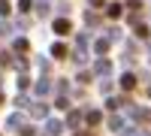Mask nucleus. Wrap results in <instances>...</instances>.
<instances>
[{
	"instance_id": "1a4fd4ad",
	"label": "nucleus",
	"mask_w": 151,
	"mask_h": 136,
	"mask_svg": "<svg viewBox=\"0 0 151 136\" xmlns=\"http://www.w3.org/2000/svg\"><path fill=\"white\" fill-rule=\"evenodd\" d=\"M12 48H15V52H18V55H24V52H27V48H30V42H27V40H24V36H18V40H15V42H12Z\"/></svg>"
},
{
	"instance_id": "423d86ee",
	"label": "nucleus",
	"mask_w": 151,
	"mask_h": 136,
	"mask_svg": "<svg viewBox=\"0 0 151 136\" xmlns=\"http://www.w3.org/2000/svg\"><path fill=\"white\" fill-rule=\"evenodd\" d=\"M70 30H73L70 18H58V21H55V33H70Z\"/></svg>"
},
{
	"instance_id": "9b49d317",
	"label": "nucleus",
	"mask_w": 151,
	"mask_h": 136,
	"mask_svg": "<svg viewBox=\"0 0 151 136\" xmlns=\"http://www.w3.org/2000/svg\"><path fill=\"white\" fill-rule=\"evenodd\" d=\"M109 130H118V133H121V130H124V118H121V115H112V118H109Z\"/></svg>"
},
{
	"instance_id": "ddd939ff",
	"label": "nucleus",
	"mask_w": 151,
	"mask_h": 136,
	"mask_svg": "<svg viewBox=\"0 0 151 136\" xmlns=\"http://www.w3.org/2000/svg\"><path fill=\"white\" fill-rule=\"evenodd\" d=\"M52 55H55V58H67V45H64V42H55V45H52Z\"/></svg>"
},
{
	"instance_id": "4468645a",
	"label": "nucleus",
	"mask_w": 151,
	"mask_h": 136,
	"mask_svg": "<svg viewBox=\"0 0 151 136\" xmlns=\"http://www.w3.org/2000/svg\"><path fill=\"white\" fill-rule=\"evenodd\" d=\"M33 9H36V15H48V3H45V0H36Z\"/></svg>"
},
{
	"instance_id": "a878e982",
	"label": "nucleus",
	"mask_w": 151,
	"mask_h": 136,
	"mask_svg": "<svg viewBox=\"0 0 151 136\" xmlns=\"http://www.w3.org/2000/svg\"><path fill=\"white\" fill-rule=\"evenodd\" d=\"M121 133H124V136H139V133H136L133 127H130V130H121Z\"/></svg>"
},
{
	"instance_id": "7ed1b4c3",
	"label": "nucleus",
	"mask_w": 151,
	"mask_h": 136,
	"mask_svg": "<svg viewBox=\"0 0 151 136\" xmlns=\"http://www.w3.org/2000/svg\"><path fill=\"white\" fill-rule=\"evenodd\" d=\"M60 130H64V121H55V118H52V121L45 124V133H48V136H60Z\"/></svg>"
},
{
	"instance_id": "0eeeda50",
	"label": "nucleus",
	"mask_w": 151,
	"mask_h": 136,
	"mask_svg": "<svg viewBox=\"0 0 151 136\" xmlns=\"http://www.w3.org/2000/svg\"><path fill=\"white\" fill-rule=\"evenodd\" d=\"M48 91H52V82H48V79H40V82H36V97H45Z\"/></svg>"
},
{
	"instance_id": "6ab92c4d",
	"label": "nucleus",
	"mask_w": 151,
	"mask_h": 136,
	"mask_svg": "<svg viewBox=\"0 0 151 136\" xmlns=\"http://www.w3.org/2000/svg\"><path fill=\"white\" fill-rule=\"evenodd\" d=\"M106 109H109V112H115V109H121V100H106Z\"/></svg>"
},
{
	"instance_id": "f03ea898",
	"label": "nucleus",
	"mask_w": 151,
	"mask_h": 136,
	"mask_svg": "<svg viewBox=\"0 0 151 136\" xmlns=\"http://www.w3.org/2000/svg\"><path fill=\"white\" fill-rule=\"evenodd\" d=\"M130 115H133V118H139V121H148V124H151V109H142V106H133V109H130Z\"/></svg>"
},
{
	"instance_id": "cd10ccee",
	"label": "nucleus",
	"mask_w": 151,
	"mask_h": 136,
	"mask_svg": "<svg viewBox=\"0 0 151 136\" xmlns=\"http://www.w3.org/2000/svg\"><path fill=\"white\" fill-rule=\"evenodd\" d=\"M148 94H151V88H148Z\"/></svg>"
},
{
	"instance_id": "aec40b11",
	"label": "nucleus",
	"mask_w": 151,
	"mask_h": 136,
	"mask_svg": "<svg viewBox=\"0 0 151 136\" xmlns=\"http://www.w3.org/2000/svg\"><path fill=\"white\" fill-rule=\"evenodd\" d=\"M136 36H148V24H136Z\"/></svg>"
},
{
	"instance_id": "412c9836",
	"label": "nucleus",
	"mask_w": 151,
	"mask_h": 136,
	"mask_svg": "<svg viewBox=\"0 0 151 136\" xmlns=\"http://www.w3.org/2000/svg\"><path fill=\"white\" fill-rule=\"evenodd\" d=\"M100 88H103V94H109V91H112V82H109V76H106L103 82H100Z\"/></svg>"
},
{
	"instance_id": "4be33fe9",
	"label": "nucleus",
	"mask_w": 151,
	"mask_h": 136,
	"mask_svg": "<svg viewBox=\"0 0 151 136\" xmlns=\"http://www.w3.org/2000/svg\"><path fill=\"white\" fill-rule=\"evenodd\" d=\"M85 21H88V24H97L100 18H97V12H88V15H85Z\"/></svg>"
},
{
	"instance_id": "9d476101",
	"label": "nucleus",
	"mask_w": 151,
	"mask_h": 136,
	"mask_svg": "<svg viewBox=\"0 0 151 136\" xmlns=\"http://www.w3.org/2000/svg\"><path fill=\"white\" fill-rule=\"evenodd\" d=\"M106 12H109V18H121V15H124V6H121V3H109Z\"/></svg>"
},
{
	"instance_id": "2eb2a0df",
	"label": "nucleus",
	"mask_w": 151,
	"mask_h": 136,
	"mask_svg": "<svg viewBox=\"0 0 151 136\" xmlns=\"http://www.w3.org/2000/svg\"><path fill=\"white\" fill-rule=\"evenodd\" d=\"M121 85H124V88H133V85H136V79H133V73H124V76H121Z\"/></svg>"
},
{
	"instance_id": "a211bd4d",
	"label": "nucleus",
	"mask_w": 151,
	"mask_h": 136,
	"mask_svg": "<svg viewBox=\"0 0 151 136\" xmlns=\"http://www.w3.org/2000/svg\"><path fill=\"white\" fill-rule=\"evenodd\" d=\"M30 6H33V0H18V9L21 12H30Z\"/></svg>"
},
{
	"instance_id": "f257e3e1",
	"label": "nucleus",
	"mask_w": 151,
	"mask_h": 136,
	"mask_svg": "<svg viewBox=\"0 0 151 136\" xmlns=\"http://www.w3.org/2000/svg\"><path fill=\"white\" fill-rule=\"evenodd\" d=\"M6 127L18 133V130L24 127V115H18V112H15V115H9V118H6Z\"/></svg>"
},
{
	"instance_id": "f3484780",
	"label": "nucleus",
	"mask_w": 151,
	"mask_h": 136,
	"mask_svg": "<svg viewBox=\"0 0 151 136\" xmlns=\"http://www.w3.org/2000/svg\"><path fill=\"white\" fill-rule=\"evenodd\" d=\"M12 64H15V70H21V73L27 70V60H24V58H15V60H12Z\"/></svg>"
},
{
	"instance_id": "20e7f679",
	"label": "nucleus",
	"mask_w": 151,
	"mask_h": 136,
	"mask_svg": "<svg viewBox=\"0 0 151 136\" xmlns=\"http://www.w3.org/2000/svg\"><path fill=\"white\" fill-rule=\"evenodd\" d=\"M30 115H33V118H48V106H45V103H33V106H30Z\"/></svg>"
},
{
	"instance_id": "f8f14e48",
	"label": "nucleus",
	"mask_w": 151,
	"mask_h": 136,
	"mask_svg": "<svg viewBox=\"0 0 151 136\" xmlns=\"http://www.w3.org/2000/svg\"><path fill=\"white\" fill-rule=\"evenodd\" d=\"M94 52H97V55H106V52H109V40H106V36L94 42Z\"/></svg>"
},
{
	"instance_id": "393cba45",
	"label": "nucleus",
	"mask_w": 151,
	"mask_h": 136,
	"mask_svg": "<svg viewBox=\"0 0 151 136\" xmlns=\"http://www.w3.org/2000/svg\"><path fill=\"white\" fill-rule=\"evenodd\" d=\"M103 3H106V0H91V6H94V9H100Z\"/></svg>"
},
{
	"instance_id": "bb28decb",
	"label": "nucleus",
	"mask_w": 151,
	"mask_h": 136,
	"mask_svg": "<svg viewBox=\"0 0 151 136\" xmlns=\"http://www.w3.org/2000/svg\"><path fill=\"white\" fill-rule=\"evenodd\" d=\"M76 136H88V133H85V130H79V133H76Z\"/></svg>"
},
{
	"instance_id": "b1692460",
	"label": "nucleus",
	"mask_w": 151,
	"mask_h": 136,
	"mask_svg": "<svg viewBox=\"0 0 151 136\" xmlns=\"http://www.w3.org/2000/svg\"><path fill=\"white\" fill-rule=\"evenodd\" d=\"M6 12H9V3H6V0H0V15H6Z\"/></svg>"
},
{
	"instance_id": "5701e85b",
	"label": "nucleus",
	"mask_w": 151,
	"mask_h": 136,
	"mask_svg": "<svg viewBox=\"0 0 151 136\" xmlns=\"http://www.w3.org/2000/svg\"><path fill=\"white\" fill-rule=\"evenodd\" d=\"M127 6H130V12H136V9H142V3H139V0H130Z\"/></svg>"
},
{
	"instance_id": "6e6552de",
	"label": "nucleus",
	"mask_w": 151,
	"mask_h": 136,
	"mask_svg": "<svg viewBox=\"0 0 151 136\" xmlns=\"http://www.w3.org/2000/svg\"><path fill=\"white\" fill-rule=\"evenodd\" d=\"M94 73H100V76H109V73H112V64H109V60H97V64H94Z\"/></svg>"
},
{
	"instance_id": "39448f33",
	"label": "nucleus",
	"mask_w": 151,
	"mask_h": 136,
	"mask_svg": "<svg viewBox=\"0 0 151 136\" xmlns=\"http://www.w3.org/2000/svg\"><path fill=\"white\" fill-rule=\"evenodd\" d=\"M85 121H88V127H97L100 121H103V112H97V109H91V112L85 115Z\"/></svg>"
},
{
	"instance_id": "dca6fc26",
	"label": "nucleus",
	"mask_w": 151,
	"mask_h": 136,
	"mask_svg": "<svg viewBox=\"0 0 151 136\" xmlns=\"http://www.w3.org/2000/svg\"><path fill=\"white\" fill-rule=\"evenodd\" d=\"M67 124H70V127H79V124H82V112H70Z\"/></svg>"
}]
</instances>
